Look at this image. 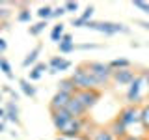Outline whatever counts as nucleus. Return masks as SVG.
<instances>
[{
	"label": "nucleus",
	"mask_w": 149,
	"mask_h": 140,
	"mask_svg": "<svg viewBox=\"0 0 149 140\" xmlns=\"http://www.w3.org/2000/svg\"><path fill=\"white\" fill-rule=\"evenodd\" d=\"M60 43H73V36H71V34H63L62 39H60ZM60 43H58V45H60Z\"/></svg>",
	"instance_id": "obj_32"
},
{
	"label": "nucleus",
	"mask_w": 149,
	"mask_h": 140,
	"mask_svg": "<svg viewBox=\"0 0 149 140\" xmlns=\"http://www.w3.org/2000/svg\"><path fill=\"white\" fill-rule=\"evenodd\" d=\"M19 21H21V22H30L32 21V13L30 11H28V9H22V11L21 13H19Z\"/></svg>",
	"instance_id": "obj_26"
},
{
	"label": "nucleus",
	"mask_w": 149,
	"mask_h": 140,
	"mask_svg": "<svg viewBox=\"0 0 149 140\" xmlns=\"http://www.w3.org/2000/svg\"><path fill=\"white\" fill-rule=\"evenodd\" d=\"M140 123L143 125L146 131H149V105H143L140 108Z\"/></svg>",
	"instance_id": "obj_18"
},
{
	"label": "nucleus",
	"mask_w": 149,
	"mask_h": 140,
	"mask_svg": "<svg viewBox=\"0 0 149 140\" xmlns=\"http://www.w3.org/2000/svg\"><path fill=\"white\" fill-rule=\"evenodd\" d=\"M106 129H108L110 133H112V136H114L116 140H118V138L121 140V138H125V136L129 134V133H127V127H125V125L121 123V121H119L118 118H116L114 121H112V123H110V125H108Z\"/></svg>",
	"instance_id": "obj_12"
},
{
	"label": "nucleus",
	"mask_w": 149,
	"mask_h": 140,
	"mask_svg": "<svg viewBox=\"0 0 149 140\" xmlns=\"http://www.w3.org/2000/svg\"><path fill=\"white\" fill-rule=\"evenodd\" d=\"M73 26H78V28H84V26H86V21H84V19L82 17H77V19H73Z\"/></svg>",
	"instance_id": "obj_30"
},
{
	"label": "nucleus",
	"mask_w": 149,
	"mask_h": 140,
	"mask_svg": "<svg viewBox=\"0 0 149 140\" xmlns=\"http://www.w3.org/2000/svg\"><path fill=\"white\" fill-rule=\"evenodd\" d=\"M0 69H2L4 73H6V77H9V78H13V73H11V65H9L6 60H2L0 62Z\"/></svg>",
	"instance_id": "obj_25"
},
{
	"label": "nucleus",
	"mask_w": 149,
	"mask_h": 140,
	"mask_svg": "<svg viewBox=\"0 0 149 140\" xmlns=\"http://www.w3.org/2000/svg\"><path fill=\"white\" fill-rule=\"evenodd\" d=\"M45 26H47V21H39L37 24H34V26H30V36H37L39 32H43L45 30Z\"/></svg>",
	"instance_id": "obj_23"
},
{
	"label": "nucleus",
	"mask_w": 149,
	"mask_h": 140,
	"mask_svg": "<svg viewBox=\"0 0 149 140\" xmlns=\"http://www.w3.org/2000/svg\"><path fill=\"white\" fill-rule=\"evenodd\" d=\"M37 17H39L41 21H47V19H50V17H52V8H50V6L39 8V11H37Z\"/></svg>",
	"instance_id": "obj_22"
},
{
	"label": "nucleus",
	"mask_w": 149,
	"mask_h": 140,
	"mask_svg": "<svg viewBox=\"0 0 149 140\" xmlns=\"http://www.w3.org/2000/svg\"><path fill=\"white\" fill-rule=\"evenodd\" d=\"M2 6H4V4H2V2H0V21H2V19H6V17H8V13H9V11H8V9H4Z\"/></svg>",
	"instance_id": "obj_33"
},
{
	"label": "nucleus",
	"mask_w": 149,
	"mask_h": 140,
	"mask_svg": "<svg viewBox=\"0 0 149 140\" xmlns=\"http://www.w3.org/2000/svg\"><path fill=\"white\" fill-rule=\"evenodd\" d=\"M56 140H65V138H56Z\"/></svg>",
	"instance_id": "obj_39"
},
{
	"label": "nucleus",
	"mask_w": 149,
	"mask_h": 140,
	"mask_svg": "<svg viewBox=\"0 0 149 140\" xmlns=\"http://www.w3.org/2000/svg\"><path fill=\"white\" fill-rule=\"evenodd\" d=\"M19 110H17V105L15 103H9L8 105V108H6V118L8 120H11V121H19Z\"/></svg>",
	"instance_id": "obj_20"
},
{
	"label": "nucleus",
	"mask_w": 149,
	"mask_h": 140,
	"mask_svg": "<svg viewBox=\"0 0 149 140\" xmlns=\"http://www.w3.org/2000/svg\"><path fill=\"white\" fill-rule=\"evenodd\" d=\"M63 34H65V32H63V24H62V22H58V24L52 28V32H50V39L56 41V43H60V39H62Z\"/></svg>",
	"instance_id": "obj_19"
},
{
	"label": "nucleus",
	"mask_w": 149,
	"mask_h": 140,
	"mask_svg": "<svg viewBox=\"0 0 149 140\" xmlns=\"http://www.w3.org/2000/svg\"><path fill=\"white\" fill-rule=\"evenodd\" d=\"M62 15H65V9H63V6H60V8L52 9V17H62Z\"/></svg>",
	"instance_id": "obj_31"
},
{
	"label": "nucleus",
	"mask_w": 149,
	"mask_h": 140,
	"mask_svg": "<svg viewBox=\"0 0 149 140\" xmlns=\"http://www.w3.org/2000/svg\"><path fill=\"white\" fill-rule=\"evenodd\" d=\"M47 67H49V65L43 64V62L36 64L34 69L30 71V80H37V78H41V75H43V71H47Z\"/></svg>",
	"instance_id": "obj_17"
},
{
	"label": "nucleus",
	"mask_w": 149,
	"mask_h": 140,
	"mask_svg": "<svg viewBox=\"0 0 149 140\" xmlns=\"http://www.w3.org/2000/svg\"><path fill=\"white\" fill-rule=\"evenodd\" d=\"M63 9H65V13H74L78 9V2H65Z\"/></svg>",
	"instance_id": "obj_28"
},
{
	"label": "nucleus",
	"mask_w": 149,
	"mask_h": 140,
	"mask_svg": "<svg viewBox=\"0 0 149 140\" xmlns=\"http://www.w3.org/2000/svg\"><path fill=\"white\" fill-rule=\"evenodd\" d=\"M84 28H90V30H97V32H102V34H108V36H114L118 32H127V28L123 24H118V22H102V21H88Z\"/></svg>",
	"instance_id": "obj_4"
},
{
	"label": "nucleus",
	"mask_w": 149,
	"mask_h": 140,
	"mask_svg": "<svg viewBox=\"0 0 149 140\" xmlns=\"http://www.w3.org/2000/svg\"><path fill=\"white\" fill-rule=\"evenodd\" d=\"M138 24H142L146 30H149V22H143V21H138Z\"/></svg>",
	"instance_id": "obj_36"
},
{
	"label": "nucleus",
	"mask_w": 149,
	"mask_h": 140,
	"mask_svg": "<svg viewBox=\"0 0 149 140\" xmlns=\"http://www.w3.org/2000/svg\"><path fill=\"white\" fill-rule=\"evenodd\" d=\"M90 140H116L108 129H95Z\"/></svg>",
	"instance_id": "obj_16"
},
{
	"label": "nucleus",
	"mask_w": 149,
	"mask_h": 140,
	"mask_svg": "<svg viewBox=\"0 0 149 140\" xmlns=\"http://www.w3.org/2000/svg\"><path fill=\"white\" fill-rule=\"evenodd\" d=\"M93 11H95V8H93V6H88L86 9H84V13H82L80 17H82L84 21L88 22V21H91V17H93Z\"/></svg>",
	"instance_id": "obj_27"
},
{
	"label": "nucleus",
	"mask_w": 149,
	"mask_h": 140,
	"mask_svg": "<svg viewBox=\"0 0 149 140\" xmlns=\"http://www.w3.org/2000/svg\"><path fill=\"white\" fill-rule=\"evenodd\" d=\"M74 97L90 110L91 106H95L97 101L101 99V92L99 90H78L77 93H74Z\"/></svg>",
	"instance_id": "obj_6"
},
{
	"label": "nucleus",
	"mask_w": 149,
	"mask_h": 140,
	"mask_svg": "<svg viewBox=\"0 0 149 140\" xmlns=\"http://www.w3.org/2000/svg\"><path fill=\"white\" fill-rule=\"evenodd\" d=\"M132 6H134V8H138V9H142L143 13H147V15H149V4H147V2H142V0H134Z\"/></svg>",
	"instance_id": "obj_24"
},
{
	"label": "nucleus",
	"mask_w": 149,
	"mask_h": 140,
	"mask_svg": "<svg viewBox=\"0 0 149 140\" xmlns=\"http://www.w3.org/2000/svg\"><path fill=\"white\" fill-rule=\"evenodd\" d=\"M143 90H147V78L143 73H136L134 80L129 84V90H127V101L130 105H136L138 101H142L143 97Z\"/></svg>",
	"instance_id": "obj_2"
},
{
	"label": "nucleus",
	"mask_w": 149,
	"mask_h": 140,
	"mask_svg": "<svg viewBox=\"0 0 149 140\" xmlns=\"http://www.w3.org/2000/svg\"><path fill=\"white\" fill-rule=\"evenodd\" d=\"M49 67H50V73L65 71V69L71 67V62H69V60H65L63 56H54V58L49 62Z\"/></svg>",
	"instance_id": "obj_11"
},
{
	"label": "nucleus",
	"mask_w": 149,
	"mask_h": 140,
	"mask_svg": "<svg viewBox=\"0 0 149 140\" xmlns=\"http://www.w3.org/2000/svg\"><path fill=\"white\" fill-rule=\"evenodd\" d=\"M58 49H60V52L67 54V52H71V50H74V43H60Z\"/></svg>",
	"instance_id": "obj_29"
},
{
	"label": "nucleus",
	"mask_w": 149,
	"mask_h": 140,
	"mask_svg": "<svg viewBox=\"0 0 149 140\" xmlns=\"http://www.w3.org/2000/svg\"><path fill=\"white\" fill-rule=\"evenodd\" d=\"M39 52H41V45H36L34 49H32L30 52L26 54V58L22 60V67H28V65L36 64V62H37V56H39Z\"/></svg>",
	"instance_id": "obj_14"
},
{
	"label": "nucleus",
	"mask_w": 149,
	"mask_h": 140,
	"mask_svg": "<svg viewBox=\"0 0 149 140\" xmlns=\"http://www.w3.org/2000/svg\"><path fill=\"white\" fill-rule=\"evenodd\" d=\"M0 62H2V58H0Z\"/></svg>",
	"instance_id": "obj_41"
},
{
	"label": "nucleus",
	"mask_w": 149,
	"mask_h": 140,
	"mask_svg": "<svg viewBox=\"0 0 149 140\" xmlns=\"http://www.w3.org/2000/svg\"><path fill=\"white\" fill-rule=\"evenodd\" d=\"M71 97H73V95H69V93L56 92L54 97L50 99V112H54V110H65V106L69 105Z\"/></svg>",
	"instance_id": "obj_8"
},
{
	"label": "nucleus",
	"mask_w": 149,
	"mask_h": 140,
	"mask_svg": "<svg viewBox=\"0 0 149 140\" xmlns=\"http://www.w3.org/2000/svg\"><path fill=\"white\" fill-rule=\"evenodd\" d=\"M6 47H8V45H6V41L0 37V52H4V50H6Z\"/></svg>",
	"instance_id": "obj_34"
},
{
	"label": "nucleus",
	"mask_w": 149,
	"mask_h": 140,
	"mask_svg": "<svg viewBox=\"0 0 149 140\" xmlns=\"http://www.w3.org/2000/svg\"><path fill=\"white\" fill-rule=\"evenodd\" d=\"M73 120H74V116H71L67 110H54L52 112V123H54V127L58 129L60 133H63Z\"/></svg>",
	"instance_id": "obj_7"
},
{
	"label": "nucleus",
	"mask_w": 149,
	"mask_h": 140,
	"mask_svg": "<svg viewBox=\"0 0 149 140\" xmlns=\"http://www.w3.org/2000/svg\"><path fill=\"white\" fill-rule=\"evenodd\" d=\"M108 65H110L112 71H118V69H129L130 62L127 58H116V60H112V62H108Z\"/></svg>",
	"instance_id": "obj_15"
},
{
	"label": "nucleus",
	"mask_w": 149,
	"mask_h": 140,
	"mask_svg": "<svg viewBox=\"0 0 149 140\" xmlns=\"http://www.w3.org/2000/svg\"><path fill=\"white\" fill-rule=\"evenodd\" d=\"M142 140H149V138H142Z\"/></svg>",
	"instance_id": "obj_40"
},
{
	"label": "nucleus",
	"mask_w": 149,
	"mask_h": 140,
	"mask_svg": "<svg viewBox=\"0 0 149 140\" xmlns=\"http://www.w3.org/2000/svg\"><path fill=\"white\" fill-rule=\"evenodd\" d=\"M65 110H67L71 116H74V118H82V116L88 112V108H86V106H84L74 95L71 97V101H69V105H67V106H65Z\"/></svg>",
	"instance_id": "obj_10"
},
{
	"label": "nucleus",
	"mask_w": 149,
	"mask_h": 140,
	"mask_svg": "<svg viewBox=\"0 0 149 140\" xmlns=\"http://www.w3.org/2000/svg\"><path fill=\"white\" fill-rule=\"evenodd\" d=\"M134 77H136V73L132 71V69H118V71L112 73V80L116 84H130L134 80Z\"/></svg>",
	"instance_id": "obj_9"
},
{
	"label": "nucleus",
	"mask_w": 149,
	"mask_h": 140,
	"mask_svg": "<svg viewBox=\"0 0 149 140\" xmlns=\"http://www.w3.org/2000/svg\"><path fill=\"white\" fill-rule=\"evenodd\" d=\"M86 65V69L90 71L95 78H99V82L104 86V84H108V80L112 78V69H110V65L108 64H102V62H88V64H84Z\"/></svg>",
	"instance_id": "obj_3"
},
{
	"label": "nucleus",
	"mask_w": 149,
	"mask_h": 140,
	"mask_svg": "<svg viewBox=\"0 0 149 140\" xmlns=\"http://www.w3.org/2000/svg\"><path fill=\"white\" fill-rule=\"evenodd\" d=\"M0 101H2V99H0Z\"/></svg>",
	"instance_id": "obj_42"
},
{
	"label": "nucleus",
	"mask_w": 149,
	"mask_h": 140,
	"mask_svg": "<svg viewBox=\"0 0 149 140\" xmlns=\"http://www.w3.org/2000/svg\"><path fill=\"white\" fill-rule=\"evenodd\" d=\"M121 140H142V138H138V136H132V134H127L125 138H121Z\"/></svg>",
	"instance_id": "obj_35"
},
{
	"label": "nucleus",
	"mask_w": 149,
	"mask_h": 140,
	"mask_svg": "<svg viewBox=\"0 0 149 140\" xmlns=\"http://www.w3.org/2000/svg\"><path fill=\"white\" fill-rule=\"evenodd\" d=\"M71 80L74 82L77 90H97L99 86H102L99 82V78H95L86 69V65H80V67L74 69V73L71 75Z\"/></svg>",
	"instance_id": "obj_1"
},
{
	"label": "nucleus",
	"mask_w": 149,
	"mask_h": 140,
	"mask_svg": "<svg viewBox=\"0 0 149 140\" xmlns=\"http://www.w3.org/2000/svg\"><path fill=\"white\" fill-rule=\"evenodd\" d=\"M2 131H4V123H2V121H0V133H2Z\"/></svg>",
	"instance_id": "obj_38"
},
{
	"label": "nucleus",
	"mask_w": 149,
	"mask_h": 140,
	"mask_svg": "<svg viewBox=\"0 0 149 140\" xmlns=\"http://www.w3.org/2000/svg\"><path fill=\"white\" fill-rule=\"evenodd\" d=\"M6 118V108H0V120Z\"/></svg>",
	"instance_id": "obj_37"
},
{
	"label": "nucleus",
	"mask_w": 149,
	"mask_h": 140,
	"mask_svg": "<svg viewBox=\"0 0 149 140\" xmlns=\"http://www.w3.org/2000/svg\"><path fill=\"white\" fill-rule=\"evenodd\" d=\"M58 92H63V93H69V95H74L78 90H77V86H74V82L71 80V77H69V78H63V80L58 82Z\"/></svg>",
	"instance_id": "obj_13"
},
{
	"label": "nucleus",
	"mask_w": 149,
	"mask_h": 140,
	"mask_svg": "<svg viewBox=\"0 0 149 140\" xmlns=\"http://www.w3.org/2000/svg\"><path fill=\"white\" fill-rule=\"evenodd\" d=\"M118 120H119L127 129L132 127L134 123H140V106L129 105V106H125V108H121L119 114H118Z\"/></svg>",
	"instance_id": "obj_5"
},
{
	"label": "nucleus",
	"mask_w": 149,
	"mask_h": 140,
	"mask_svg": "<svg viewBox=\"0 0 149 140\" xmlns=\"http://www.w3.org/2000/svg\"><path fill=\"white\" fill-rule=\"evenodd\" d=\"M19 84H21V90L24 92L28 97H34L36 95V88L30 84V80H24V78H22V80H19Z\"/></svg>",
	"instance_id": "obj_21"
}]
</instances>
